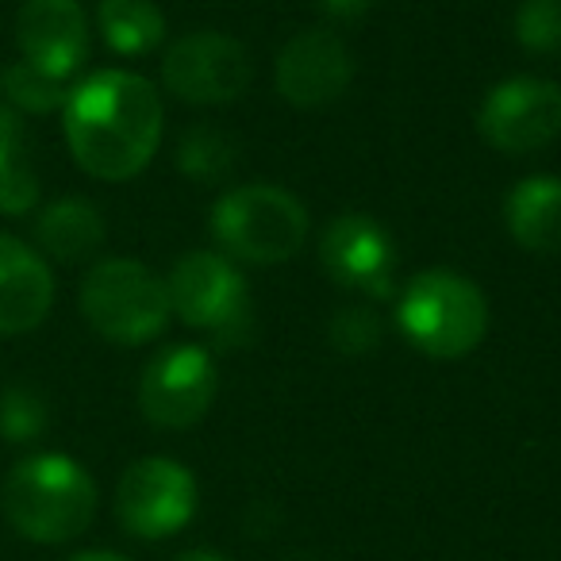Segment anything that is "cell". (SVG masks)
<instances>
[{
	"mask_svg": "<svg viewBox=\"0 0 561 561\" xmlns=\"http://www.w3.org/2000/svg\"><path fill=\"white\" fill-rule=\"evenodd\" d=\"M170 308L188 323L204 328L219 346H242L250 335V297L242 273L211 250H193L173 265L170 280Z\"/></svg>",
	"mask_w": 561,
	"mask_h": 561,
	"instance_id": "6",
	"label": "cell"
},
{
	"mask_svg": "<svg viewBox=\"0 0 561 561\" xmlns=\"http://www.w3.org/2000/svg\"><path fill=\"white\" fill-rule=\"evenodd\" d=\"M515 35L530 55H561V0H523Z\"/></svg>",
	"mask_w": 561,
	"mask_h": 561,
	"instance_id": "21",
	"label": "cell"
},
{
	"mask_svg": "<svg viewBox=\"0 0 561 561\" xmlns=\"http://www.w3.org/2000/svg\"><path fill=\"white\" fill-rule=\"evenodd\" d=\"M20 58L50 78H70L89 55V20L78 0H24L16 16Z\"/></svg>",
	"mask_w": 561,
	"mask_h": 561,
	"instance_id": "13",
	"label": "cell"
},
{
	"mask_svg": "<svg viewBox=\"0 0 561 561\" xmlns=\"http://www.w3.org/2000/svg\"><path fill=\"white\" fill-rule=\"evenodd\" d=\"M62 116L78 165L101 181L142 173L162 142V101L147 78L127 70H101L73 85Z\"/></svg>",
	"mask_w": 561,
	"mask_h": 561,
	"instance_id": "1",
	"label": "cell"
},
{
	"mask_svg": "<svg viewBox=\"0 0 561 561\" xmlns=\"http://www.w3.org/2000/svg\"><path fill=\"white\" fill-rule=\"evenodd\" d=\"M211 234L227 254L254 265H277L308 239V208L277 185H239L211 208Z\"/></svg>",
	"mask_w": 561,
	"mask_h": 561,
	"instance_id": "4",
	"label": "cell"
},
{
	"mask_svg": "<svg viewBox=\"0 0 561 561\" xmlns=\"http://www.w3.org/2000/svg\"><path fill=\"white\" fill-rule=\"evenodd\" d=\"M354 78L346 43L335 32L308 27L293 35L277 55V93L297 108H320L343 96Z\"/></svg>",
	"mask_w": 561,
	"mask_h": 561,
	"instance_id": "11",
	"label": "cell"
},
{
	"mask_svg": "<svg viewBox=\"0 0 561 561\" xmlns=\"http://www.w3.org/2000/svg\"><path fill=\"white\" fill-rule=\"evenodd\" d=\"M219 389L216 362L204 346H173L162 351L139 381V408L154 427L188 431L208 415Z\"/></svg>",
	"mask_w": 561,
	"mask_h": 561,
	"instance_id": "8",
	"label": "cell"
},
{
	"mask_svg": "<svg viewBox=\"0 0 561 561\" xmlns=\"http://www.w3.org/2000/svg\"><path fill=\"white\" fill-rule=\"evenodd\" d=\"M35 239L47 254L62 257V262H81L104 242V219L96 204L81 201V196H66L43 208L39 224H35Z\"/></svg>",
	"mask_w": 561,
	"mask_h": 561,
	"instance_id": "16",
	"label": "cell"
},
{
	"mask_svg": "<svg viewBox=\"0 0 561 561\" xmlns=\"http://www.w3.org/2000/svg\"><path fill=\"white\" fill-rule=\"evenodd\" d=\"M381 328H377V316L366 308H343V312L331 320V343L343 354H366L377 346Z\"/></svg>",
	"mask_w": 561,
	"mask_h": 561,
	"instance_id": "22",
	"label": "cell"
},
{
	"mask_svg": "<svg viewBox=\"0 0 561 561\" xmlns=\"http://www.w3.org/2000/svg\"><path fill=\"white\" fill-rule=\"evenodd\" d=\"M47 400L27 385H9L0 392V435L9 443H32L47 431Z\"/></svg>",
	"mask_w": 561,
	"mask_h": 561,
	"instance_id": "20",
	"label": "cell"
},
{
	"mask_svg": "<svg viewBox=\"0 0 561 561\" xmlns=\"http://www.w3.org/2000/svg\"><path fill=\"white\" fill-rule=\"evenodd\" d=\"M81 312L96 335L119 346H139L162 335L170 320V293L158 273L131 257H108L93 265L81 285Z\"/></svg>",
	"mask_w": 561,
	"mask_h": 561,
	"instance_id": "5",
	"label": "cell"
},
{
	"mask_svg": "<svg viewBox=\"0 0 561 561\" xmlns=\"http://www.w3.org/2000/svg\"><path fill=\"white\" fill-rule=\"evenodd\" d=\"M32 170L27 165V127L16 108L0 104V181Z\"/></svg>",
	"mask_w": 561,
	"mask_h": 561,
	"instance_id": "23",
	"label": "cell"
},
{
	"mask_svg": "<svg viewBox=\"0 0 561 561\" xmlns=\"http://www.w3.org/2000/svg\"><path fill=\"white\" fill-rule=\"evenodd\" d=\"M404 335L431 358H466L489 331V305L473 280L454 270H423L397 305Z\"/></svg>",
	"mask_w": 561,
	"mask_h": 561,
	"instance_id": "3",
	"label": "cell"
},
{
	"mask_svg": "<svg viewBox=\"0 0 561 561\" xmlns=\"http://www.w3.org/2000/svg\"><path fill=\"white\" fill-rule=\"evenodd\" d=\"M293 561H312V558H293Z\"/></svg>",
	"mask_w": 561,
	"mask_h": 561,
	"instance_id": "27",
	"label": "cell"
},
{
	"mask_svg": "<svg viewBox=\"0 0 561 561\" xmlns=\"http://www.w3.org/2000/svg\"><path fill=\"white\" fill-rule=\"evenodd\" d=\"M320 262L346 289H358L366 297H389L397 247H392L389 231L381 224L358 216V211H346L323 231Z\"/></svg>",
	"mask_w": 561,
	"mask_h": 561,
	"instance_id": "12",
	"label": "cell"
},
{
	"mask_svg": "<svg viewBox=\"0 0 561 561\" xmlns=\"http://www.w3.org/2000/svg\"><path fill=\"white\" fill-rule=\"evenodd\" d=\"M4 515L32 542H70L93 523L96 484L66 454H35L4 481Z\"/></svg>",
	"mask_w": 561,
	"mask_h": 561,
	"instance_id": "2",
	"label": "cell"
},
{
	"mask_svg": "<svg viewBox=\"0 0 561 561\" xmlns=\"http://www.w3.org/2000/svg\"><path fill=\"white\" fill-rule=\"evenodd\" d=\"M507 231L523 250L558 254L561 250V178H527L507 196Z\"/></svg>",
	"mask_w": 561,
	"mask_h": 561,
	"instance_id": "15",
	"label": "cell"
},
{
	"mask_svg": "<svg viewBox=\"0 0 561 561\" xmlns=\"http://www.w3.org/2000/svg\"><path fill=\"white\" fill-rule=\"evenodd\" d=\"M178 561H231V558H224V553H216V550H188V553H181Z\"/></svg>",
	"mask_w": 561,
	"mask_h": 561,
	"instance_id": "26",
	"label": "cell"
},
{
	"mask_svg": "<svg viewBox=\"0 0 561 561\" xmlns=\"http://www.w3.org/2000/svg\"><path fill=\"white\" fill-rule=\"evenodd\" d=\"M55 300V277L27 242L0 234V335L39 328Z\"/></svg>",
	"mask_w": 561,
	"mask_h": 561,
	"instance_id": "14",
	"label": "cell"
},
{
	"mask_svg": "<svg viewBox=\"0 0 561 561\" xmlns=\"http://www.w3.org/2000/svg\"><path fill=\"white\" fill-rule=\"evenodd\" d=\"M70 561H127L119 553H108V550H85V553H73Z\"/></svg>",
	"mask_w": 561,
	"mask_h": 561,
	"instance_id": "25",
	"label": "cell"
},
{
	"mask_svg": "<svg viewBox=\"0 0 561 561\" xmlns=\"http://www.w3.org/2000/svg\"><path fill=\"white\" fill-rule=\"evenodd\" d=\"M96 20L116 55H147L165 35V16L154 0H101Z\"/></svg>",
	"mask_w": 561,
	"mask_h": 561,
	"instance_id": "17",
	"label": "cell"
},
{
	"mask_svg": "<svg viewBox=\"0 0 561 561\" xmlns=\"http://www.w3.org/2000/svg\"><path fill=\"white\" fill-rule=\"evenodd\" d=\"M250 55L239 39L219 32H193L178 39L162 58V81L188 104L239 101L250 85Z\"/></svg>",
	"mask_w": 561,
	"mask_h": 561,
	"instance_id": "9",
	"label": "cell"
},
{
	"mask_svg": "<svg viewBox=\"0 0 561 561\" xmlns=\"http://www.w3.org/2000/svg\"><path fill=\"white\" fill-rule=\"evenodd\" d=\"M320 4L331 20H339V24H354V20L366 16L374 0H320Z\"/></svg>",
	"mask_w": 561,
	"mask_h": 561,
	"instance_id": "24",
	"label": "cell"
},
{
	"mask_svg": "<svg viewBox=\"0 0 561 561\" xmlns=\"http://www.w3.org/2000/svg\"><path fill=\"white\" fill-rule=\"evenodd\" d=\"M178 165L193 181L216 185L234 170V147L227 135L211 131V127H193L178 147Z\"/></svg>",
	"mask_w": 561,
	"mask_h": 561,
	"instance_id": "19",
	"label": "cell"
},
{
	"mask_svg": "<svg viewBox=\"0 0 561 561\" xmlns=\"http://www.w3.org/2000/svg\"><path fill=\"white\" fill-rule=\"evenodd\" d=\"M484 142L504 154H530L561 135V85L546 78H507L484 96L477 116Z\"/></svg>",
	"mask_w": 561,
	"mask_h": 561,
	"instance_id": "7",
	"label": "cell"
},
{
	"mask_svg": "<svg viewBox=\"0 0 561 561\" xmlns=\"http://www.w3.org/2000/svg\"><path fill=\"white\" fill-rule=\"evenodd\" d=\"M0 89H4V96H9V108L32 112V116L62 108L66 96H70V89H66L62 78H50V73L35 70V66H27L24 58L0 70Z\"/></svg>",
	"mask_w": 561,
	"mask_h": 561,
	"instance_id": "18",
	"label": "cell"
},
{
	"mask_svg": "<svg viewBox=\"0 0 561 561\" xmlns=\"http://www.w3.org/2000/svg\"><path fill=\"white\" fill-rule=\"evenodd\" d=\"M196 512V481L173 458H142L127 466L116 489V515L131 535H178Z\"/></svg>",
	"mask_w": 561,
	"mask_h": 561,
	"instance_id": "10",
	"label": "cell"
}]
</instances>
